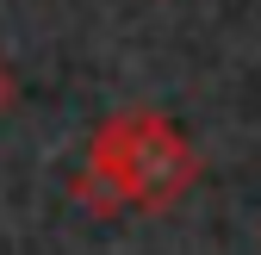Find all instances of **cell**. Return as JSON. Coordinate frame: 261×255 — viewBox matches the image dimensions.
<instances>
[{"mask_svg": "<svg viewBox=\"0 0 261 255\" xmlns=\"http://www.w3.org/2000/svg\"><path fill=\"white\" fill-rule=\"evenodd\" d=\"M87 168L112 181V193L137 212H168L193 193L199 181V149H193L155 106L112 112L87 137Z\"/></svg>", "mask_w": 261, "mask_h": 255, "instance_id": "obj_1", "label": "cell"}, {"mask_svg": "<svg viewBox=\"0 0 261 255\" xmlns=\"http://www.w3.org/2000/svg\"><path fill=\"white\" fill-rule=\"evenodd\" d=\"M69 193H75V199H81V206H87L93 218H118V212H124V199L112 193V181H100V174H93L87 162L75 168V181H69Z\"/></svg>", "mask_w": 261, "mask_h": 255, "instance_id": "obj_2", "label": "cell"}]
</instances>
